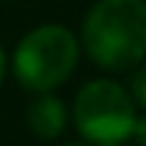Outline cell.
Here are the masks:
<instances>
[{
    "mask_svg": "<svg viewBox=\"0 0 146 146\" xmlns=\"http://www.w3.org/2000/svg\"><path fill=\"white\" fill-rule=\"evenodd\" d=\"M87 54L103 70H127L146 57V0H98L81 30Z\"/></svg>",
    "mask_w": 146,
    "mask_h": 146,
    "instance_id": "1",
    "label": "cell"
},
{
    "mask_svg": "<svg viewBox=\"0 0 146 146\" xmlns=\"http://www.w3.org/2000/svg\"><path fill=\"white\" fill-rule=\"evenodd\" d=\"M78 43L70 30L43 25L27 33L14 52V73L19 84L33 92H52L73 73Z\"/></svg>",
    "mask_w": 146,
    "mask_h": 146,
    "instance_id": "2",
    "label": "cell"
},
{
    "mask_svg": "<svg viewBox=\"0 0 146 146\" xmlns=\"http://www.w3.org/2000/svg\"><path fill=\"white\" fill-rule=\"evenodd\" d=\"M76 130L89 143L98 146H119L133 135L135 106L133 98L114 81H89L73 103Z\"/></svg>",
    "mask_w": 146,
    "mask_h": 146,
    "instance_id": "3",
    "label": "cell"
},
{
    "mask_svg": "<svg viewBox=\"0 0 146 146\" xmlns=\"http://www.w3.org/2000/svg\"><path fill=\"white\" fill-rule=\"evenodd\" d=\"M65 122H68L65 103L49 92H41V98L33 100L27 108V125L38 138H46V141L57 138L65 130Z\"/></svg>",
    "mask_w": 146,
    "mask_h": 146,
    "instance_id": "4",
    "label": "cell"
},
{
    "mask_svg": "<svg viewBox=\"0 0 146 146\" xmlns=\"http://www.w3.org/2000/svg\"><path fill=\"white\" fill-rule=\"evenodd\" d=\"M133 95H135V100L146 108V65L135 70V76H133Z\"/></svg>",
    "mask_w": 146,
    "mask_h": 146,
    "instance_id": "5",
    "label": "cell"
},
{
    "mask_svg": "<svg viewBox=\"0 0 146 146\" xmlns=\"http://www.w3.org/2000/svg\"><path fill=\"white\" fill-rule=\"evenodd\" d=\"M133 135H135V141L146 146V116H141V119H135V125H133Z\"/></svg>",
    "mask_w": 146,
    "mask_h": 146,
    "instance_id": "6",
    "label": "cell"
},
{
    "mask_svg": "<svg viewBox=\"0 0 146 146\" xmlns=\"http://www.w3.org/2000/svg\"><path fill=\"white\" fill-rule=\"evenodd\" d=\"M3 76H5V54L0 49V81H3Z\"/></svg>",
    "mask_w": 146,
    "mask_h": 146,
    "instance_id": "7",
    "label": "cell"
},
{
    "mask_svg": "<svg viewBox=\"0 0 146 146\" xmlns=\"http://www.w3.org/2000/svg\"><path fill=\"white\" fill-rule=\"evenodd\" d=\"M65 146H84V143H65Z\"/></svg>",
    "mask_w": 146,
    "mask_h": 146,
    "instance_id": "8",
    "label": "cell"
}]
</instances>
